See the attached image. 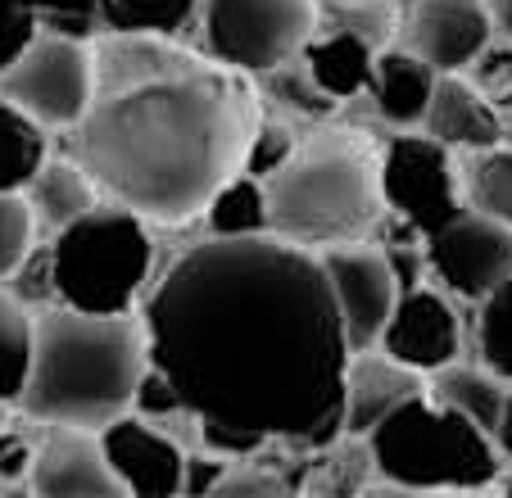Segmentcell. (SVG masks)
I'll return each mask as SVG.
<instances>
[{"instance_id":"obj_1","label":"cell","mask_w":512,"mask_h":498,"mask_svg":"<svg viewBox=\"0 0 512 498\" xmlns=\"http://www.w3.org/2000/svg\"><path fill=\"white\" fill-rule=\"evenodd\" d=\"M150 363L204 426L322 449L340 435L349 345L318 254L281 236H209L145 299Z\"/></svg>"},{"instance_id":"obj_2","label":"cell","mask_w":512,"mask_h":498,"mask_svg":"<svg viewBox=\"0 0 512 498\" xmlns=\"http://www.w3.org/2000/svg\"><path fill=\"white\" fill-rule=\"evenodd\" d=\"M254 123L241 68L155 32H105L91 46V100L68 127V154L100 195L177 227L241 173Z\"/></svg>"},{"instance_id":"obj_3","label":"cell","mask_w":512,"mask_h":498,"mask_svg":"<svg viewBox=\"0 0 512 498\" xmlns=\"http://www.w3.org/2000/svg\"><path fill=\"white\" fill-rule=\"evenodd\" d=\"M145 363L150 345L141 317L46 304L32 313V367L14 408L37 426L100 431L132 412Z\"/></svg>"},{"instance_id":"obj_4","label":"cell","mask_w":512,"mask_h":498,"mask_svg":"<svg viewBox=\"0 0 512 498\" xmlns=\"http://www.w3.org/2000/svg\"><path fill=\"white\" fill-rule=\"evenodd\" d=\"M272 236L304 249L368 240L386 222L381 150L354 127H327L304 141L263 177Z\"/></svg>"},{"instance_id":"obj_5","label":"cell","mask_w":512,"mask_h":498,"mask_svg":"<svg viewBox=\"0 0 512 498\" xmlns=\"http://www.w3.org/2000/svg\"><path fill=\"white\" fill-rule=\"evenodd\" d=\"M372 471L377 485L368 489H408V494H472L490 489L503 476V449L494 435H485L463 412L445 403L417 399L399 403L390 417H381L368 431Z\"/></svg>"},{"instance_id":"obj_6","label":"cell","mask_w":512,"mask_h":498,"mask_svg":"<svg viewBox=\"0 0 512 498\" xmlns=\"http://www.w3.org/2000/svg\"><path fill=\"white\" fill-rule=\"evenodd\" d=\"M155 268V236L141 213L100 200L55 231L50 272L55 299L82 313H132Z\"/></svg>"},{"instance_id":"obj_7","label":"cell","mask_w":512,"mask_h":498,"mask_svg":"<svg viewBox=\"0 0 512 498\" xmlns=\"http://www.w3.org/2000/svg\"><path fill=\"white\" fill-rule=\"evenodd\" d=\"M204 55L241 73H268L304 50L318 28V0H200Z\"/></svg>"},{"instance_id":"obj_8","label":"cell","mask_w":512,"mask_h":498,"mask_svg":"<svg viewBox=\"0 0 512 498\" xmlns=\"http://www.w3.org/2000/svg\"><path fill=\"white\" fill-rule=\"evenodd\" d=\"M0 96L46 132H64L91 100V46L64 32H32L19 55L0 68Z\"/></svg>"},{"instance_id":"obj_9","label":"cell","mask_w":512,"mask_h":498,"mask_svg":"<svg viewBox=\"0 0 512 498\" xmlns=\"http://www.w3.org/2000/svg\"><path fill=\"white\" fill-rule=\"evenodd\" d=\"M381 200H386L390 218H399L422 240L445 222H454L467 209L463 191H458L454 150L426 132L417 136L399 127V136L381 145Z\"/></svg>"},{"instance_id":"obj_10","label":"cell","mask_w":512,"mask_h":498,"mask_svg":"<svg viewBox=\"0 0 512 498\" xmlns=\"http://www.w3.org/2000/svg\"><path fill=\"white\" fill-rule=\"evenodd\" d=\"M422 259L426 272L440 281V290L476 304L499 281L512 277V227L476 209H463L454 222H445L422 240Z\"/></svg>"},{"instance_id":"obj_11","label":"cell","mask_w":512,"mask_h":498,"mask_svg":"<svg viewBox=\"0 0 512 498\" xmlns=\"http://www.w3.org/2000/svg\"><path fill=\"white\" fill-rule=\"evenodd\" d=\"M322 272H327L331 299L340 313V331H345L349 354L372 349L386 326L390 308L399 299V281L390 272L386 249L372 240H345V245H327L318 254Z\"/></svg>"},{"instance_id":"obj_12","label":"cell","mask_w":512,"mask_h":498,"mask_svg":"<svg viewBox=\"0 0 512 498\" xmlns=\"http://www.w3.org/2000/svg\"><path fill=\"white\" fill-rule=\"evenodd\" d=\"M490 37L494 28L485 0H404L399 10V46L413 50L435 73H467Z\"/></svg>"},{"instance_id":"obj_13","label":"cell","mask_w":512,"mask_h":498,"mask_svg":"<svg viewBox=\"0 0 512 498\" xmlns=\"http://www.w3.org/2000/svg\"><path fill=\"white\" fill-rule=\"evenodd\" d=\"M377 349L390 354L395 363L431 376L463 354V322H458L445 290H431V286L399 290L395 308H390L386 326L377 336Z\"/></svg>"},{"instance_id":"obj_14","label":"cell","mask_w":512,"mask_h":498,"mask_svg":"<svg viewBox=\"0 0 512 498\" xmlns=\"http://www.w3.org/2000/svg\"><path fill=\"white\" fill-rule=\"evenodd\" d=\"M100 449L109 471L118 476L123 494L132 498H177L182 494L186 449L155 422L136 412H123L109 426H100Z\"/></svg>"},{"instance_id":"obj_15","label":"cell","mask_w":512,"mask_h":498,"mask_svg":"<svg viewBox=\"0 0 512 498\" xmlns=\"http://www.w3.org/2000/svg\"><path fill=\"white\" fill-rule=\"evenodd\" d=\"M23 485L32 494H50V498L123 494L118 476L105 462V449H100V431H87V426H46L37 435V453H32Z\"/></svg>"},{"instance_id":"obj_16","label":"cell","mask_w":512,"mask_h":498,"mask_svg":"<svg viewBox=\"0 0 512 498\" xmlns=\"http://www.w3.org/2000/svg\"><path fill=\"white\" fill-rule=\"evenodd\" d=\"M426 394V376L413 367L395 363L381 354L377 345L349 354L345 381H340V435H368L381 417L399 408V403Z\"/></svg>"},{"instance_id":"obj_17","label":"cell","mask_w":512,"mask_h":498,"mask_svg":"<svg viewBox=\"0 0 512 498\" xmlns=\"http://www.w3.org/2000/svg\"><path fill=\"white\" fill-rule=\"evenodd\" d=\"M422 132L435 136L440 145H449L454 154L508 141V123L476 91V82L467 73H435L431 100H426V114H422Z\"/></svg>"},{"instance_id":"obj_18","label":"cell","mask_w":512,"mask_h":498,"mask_svg":"<svg viewBox=\"0 0 512 498\" xmlns=\"http://www.w3.org/2000/svg\"><path fill=\"white\" fill-rule=\"evenodd\" d=\"M300 59H304V68H309L313 82H318V87L340 105V100L368 96L372 64H377V46H372L368 37H358L354 28L331 23L327 32L313 28V37L304 41Z\"/></svg>"},{"instance_id":"obj_19","label":"cell","mask_w":512,"mask_h":498,"mask_svg":"<svg viewBox=\"0 0 512 498\" xmlns=\"http://www.w3.org/2000/svg\"><path fill=\"white\" fill-rule=\"evenodd\" d=\"M431 87H435V68L422 64L413 50H404V46L377 50L368 96H372L377 114L386 118L390 127H422Z\"/></svg>"},{"instance_id":"obj_20","label":"cell","mask_w":512,"mask_h":498,"mask_svg":"<svg viewBox=\"0 0 512 498\" xmlns=\"http://www.w3.org/2000/svg\"><path fill=\"white\" fill-rule=\"evenodd\" d=\"M508 390L512 385L503 381V376H494L485 363L472 367V363H458V358L426 376V399L463 412L467 422H476L485 435H499L503 408H508Z\"/></svg>"},{"instance_id":"obj_21","label":"cell","mask_w":512,"mask_h":498,"mask_svg":"<svg viewBox=\"0 0 512 498\" xmlns=\"http://www.w3.org/2000/svg\"><path fill=\"white\" fill-rule=\"evenodd\" d=\"M23 200H28L32 218H37L41 227L59 231L73 218H82L91 204H100V186L91 182V173L73 154H59V159L46 154L41 168L32 173V182L23 186Z\"/></svg>"},{"instance_id":"obj_22","label":"cell","mask_w":512,"mask_h":498,"mask_svg":"<svg viewBox=\"0 0 512 498\" xmlns=\"http://www.w3.org/2000/svg\"><path fill=\"white\" fill-rule=\"evenodd\" d=\"M458 191L467 209L512 227V145L458 150Z\"/></svg>"},{"instance_id":"obj_23","label":"cell","mask_w":512,"mask_h":498,"mask_svg":"<svg viewBox=\"0 0 512 498\" xmlns=\"http://www.w3.org/2000/svg\"><path fill=\"white\" fill-rule=\"evenodd\" d=\"M209 236H268V191L259 177L232 173L200 209Z\"/></svg>"},{"instance_id":"obj_24","label":"cell","mask_w":512,"mask_h":498,"mask_svg":"<svg viewBox=\"0 0 512 498\" xmlns=\"http://www.w3.org/2000/svg\"><path fill=\"white\" fill-rule=\"evenodd\" d=\"M46 154H50L46 127L0 96V191H23Z\"/></svg>"},{"instance_id":"obj_25","label":"cell","mask_w":512,"mask_h":498,"mask_svg":"<svg viewBox=\"0 0 512 498\" xmlns=\"http://www.w3.org/2000/svg\"><path fill=\"white\" fill-rule=\"evenodd\" d=\"M195 5L200 0H100V28L182 37L195 23Z\"/></svg>"},{"instance_id":"obj_26","label":"cell","mask_w":512,"mask_h":498,"mask_svg":"<svg viewBox=\"0 0 512 498\" xmlns=\"http://www.w3.org/2000/svg\"><path fill=\"white\" fill-rule=\"evenodd\" d=\"M32 367V308L0 286V403H19Z\"/></svg>"},{"instance_id":"obj_27","label":"cell","mask_w":512,"mask_h":498,"mask_svg":"<svg viewBox=\"0 0 512 498\" xmlns=\"http://www.w3.org/2000/svg\"><path fill=\"white\" fill-rule=\"evenodd\" d=\"M476 358L512 385V277L476 299Z\"/></svg>"},{"instance_id":"obj_28","label":"cell","mask_w":512,"mask_h":498,"mask_svg":"<svg viewBox=\"0 0 512 498\" xmlns=\"http://www.w3.org/2000/svg\"><path fill=\"white\" fill-rule=\"evenodd\" d=\"M259 77H263V87H268V96L277 100L281 109H295L300 118H331L336 114V100L313 82L300 55L286 59V64H277V68H268V73H259Z\"/></svg>"},{"instance_id":"obj_29","label":"cell","mask_w":512,"mask_h":498,"mask_svg":"<svg viewBox=\"0 0 512 498\" xmlns=\"http://www.w3.org/2000/svg\"><path fill=\"white\" fill-rule=\"evenodd\" d=\"M467 77L476 82L485 100L499 109V118L512 127V41L503 37H490V46L467 64Z\"/></svg>"},{"instance_id":"obj_30","label":"cell","mask_w":512,"mask_h":498,"mask_svg":"<svg viewBox=\"0 0 512 498\" xmlns=\"http://www.w3.org/2000/svg\"><path fill=\"white\" fill-rule=\"evenodd\" d=\"M37 245V218H32L23 191H0V281L19 268V259Z\"/></svg>"},{"instance_id":"obj_31","label":"cell","mask_w":512,"mask_h":498,"mask_svg":"<svg viewBox=\"0 0 512 498\" xmlns=\"http://www.w3.org/2000/svg\"><path fill=\"white\" fill-rule=\"evenodd\" d=\"M32 14V23L46 32H64V37L91 41L100 28V0H19Z\"/></svg>"},{"instance_id":"obj_32","label":"cell","mask_w":512,"mask_h":498,"mask_svg":"<svg viewBox=\"0 0 512 498\" xmlns=\"http://www.w3.org/2000/svg\"><path fill=\"white\" fill-rule=\"evenodd\" d=\"M0 286L10 290L19 304H28L32 313H37V308H46V304H59V299H55V272H50V245H41V249L32 245L28 254L19 259V268L0 281Z\"/></svg>"},{"instance_id":"obj_33","label":"cell","mask_w":512,"mask_h":498,"mask_svg":"<svg viewBox=\"0 0 512 498\" xmlns=\"http://www.w3.org/2000/svg\"><path fill=\"white\" fill-rule=\"evenodd\" d=\"M295 141H300V136L290 132L286 123H277V118H259V123H254V132H250V145H245L241 173H250V177H259V182H263V177H268L272 168H277V163L295 150Z\"/></svg>"},{"instance_id":"obj_34","label":"cell","mask_w":512,"mask_h":498,"mask_svg":"<svg viewBox=\"0 0 512 498\" xmlns=\"http://www.w3.org/2000/svg\"><path fill=\"white\" fill-rule=\"evenodd\" d=\"M132 412L145 417V422L164 426V422H173L177 412H186V403H182V394H177V385L168 381V372H159L155 363H145L141 381H136V390H132Z\"/></svg>"},{"instance_id":"obj_35","label":"cell","mask_w":512,"mask_h":498,"mask_svg":"<svg viewBox=\"0 0 512 498\" xmlns=\"http://www.w3.org/2000/svg\"><path fill=\"white\" fill-rule=\"evenodd\" d=\"M37 453V435L32 431H14L10 422L0 426V489L5 485H23Z\"/></svg>"},{"instance_id":"obj_36","label":"cell","mask_w":512,"mask_h":498,"mask_svg":"<svg viewBox=\"0 0 512 498\" xmlns=\"http://www.w3.org/2000/svg\"><path fill=\"white\" fill-rule=\"evenodd\" d=\"M227 467H232V462L218 458V453H209V449L186 453V467H182V494H213Z\"/></svg>"},{"instance_id":"obj_37","label":"cell","mask_w":512,"mask_h":498,"mask_svg":"<svg viewBox=\"0 0 512 498\" xmlns=\"http://www.w3.org/2000/svg\"><path fill=\"white\" fill-rule=\"evenodd\" d=\"M32 32H37V23H32V14L23 10L19 0H0V68L19 55V46Z\"/></svg>"},{"instance_id":"obj_38","label":"cell","mask_w":512,"mask_h":498,"mask_svg":"<svg viewBox=\"0 0 512 498\" xmlns=\"http://www.w3.org/2000/svg\"><path fill=\"white\" fill-rule=\"evenodd\" d=\"M485 14H490L494 37L512 41V0H485Z\"/></svg>"},{"instance_id":"obj_39","label":"cell","mask_w":512,"mask_h":498,"mask_svg":"<svg viewBox=\"0 0 512 498\" xmlns=\"http://www.w3.org/2000/svg\"><path fill=\"white\" fill-rule=\"evenodd\" d=\"M494 440H499L503 458L512 462V390H508V408H503V422H499V435H494Z\"/></svg>"},{"instance_id":"obj_40","label":"cell","mask_w":512,"mask_h":498,"mask_svg":"<svg viewBox=\"0 0 512 498\" xmlns=\"http://www.w3.org/2000/svg\"><path fill=\"white\" fill-rule=\"evenodd\" d=\"M10 422V403H0V426Z\"/></svg>"},{"instance_id":"obj_41","label":"cell","mask_w":512,"mask_h":498,"mask_svg":"<svg viewBox=\"0 0 512 498\" xmlns=\"http://www.w3.org/2000/svg\"><path fill=\"white\" fill-rule=\"evenodd\" d=\"M327 5H354V0H327Z\"/></svg>"}]
</instances>
